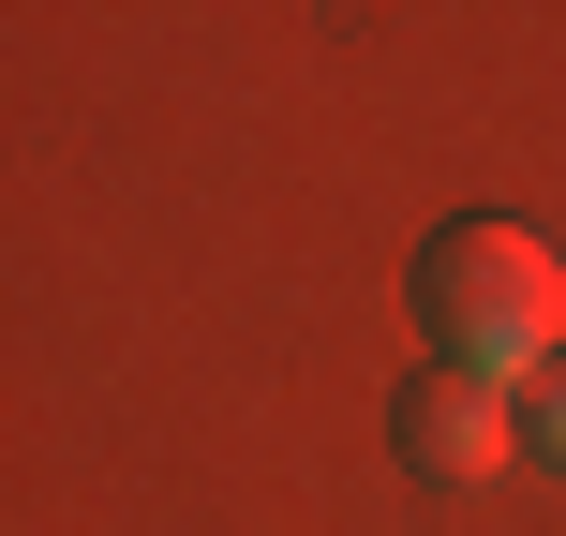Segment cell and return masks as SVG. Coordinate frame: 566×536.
<instances>
[{
	"mask_svg": "<svg viewBox=\"0 0 566 536\" xmlns=\"http://www.w3.org/2000/svg\"><path fill=\"white\" fill-rule=\"evenodd\" d=\"M402 462H418V477H448V492H492V477L522 462V388L432 358L418 388H402Z\"/></svg>",
	"mask_w": 566,
	"mask_h": 536,
	"instance_id": "cell-2",
	"label": "cell"
},
{
	"mask_svg": "<svg viewBox=\"0 0 566 536\" xmlns=\"http://www.w3.org/2000/svg\"><path fill=\"white\" fill-rule=\"evenodd\" d=\"M418 298H432V328H448V372L552 388V358H566V254L537 224H448L418 254Z\"/></svg>",
	"mask_w": 566,
	"mask_h": 536,
	"instance_id": "cell-1",
	"label": "cell"
},
{
	"mask_svg": "<svg viewBox=\"0 0 566 536\" xmlns=\"http://www.w3.org/2000/svg\"><path fill=\"white\" fill-rule=\"evenodd\" d=\"M537 448L566 462V358H552V388H537Z\"/></svg>",
	"mask_w": 566,
	"mask_h": 536,
	"instance_id": "cell-3",
	"label": "cell"
}]
</instances>
